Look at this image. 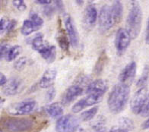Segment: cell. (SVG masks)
<instances>
[{
	"instance_id": "6da1fadb",
	"label": "cell",
	"mask_w": 149,
	"mask_h": 132,
	"mask_svg": "<svg viewBox=\"0 0 149 132\" xmlns=\"http://www.w3.org/2000/svg\"><path fill=\"white\" fill-rule=\"evenodd\" d=\"M130 89L123 84H116L109 94L107 104L109 109L113 114H118L123 110L129 100Z\"/></svg>"
},
{
	"instance_id": "7a4b0ae2",
	"label": "cell",
	"mask_w": 149,
	"mask_h": 132,
	"mask_svg": "<svg viewBox=\"0 0 149 132\" xmlns=\"http://www.w3.org/2000/svg\"><path fill=\"white\" fill-rule=\"evenodd\" d=\"M142 22V11L139 2L132 1L126 18V30L132 39L139 35Z\"/></svg>"
},
{
	"instance_id": "3957f363",
	"label": "cell",
	"mask_w": 149,
	"mask_h": 132,
	"mask_svg": "<svg viewBox=\"0 0 149 132\" xmlns=\"http://www.w3.org/2000/svg\"><path fill=\"white\" fill-rule=\"evenodd\" d=\"M3 126L10 132H28L35 126V122L29 118H8L3 122Z\"/></svg>"
},
{
	"instance_id": "277c9868",
	"label": "cell",
	"mask_w": 149,
	"mask_h": 132,
	"mask_svg": "<svg viewBox=\"0 0 149 132\" xmlns=\"http://www.w3.org/2000/svg\"><path fill=\"white\" fill-rule=\"evenodd\" d=\"M37 103L34 100L28 99L18 103L12 104L8 107L7 111L12 115H24L32 113L36 108Z\"/></svg>"
},
{
	"instance_id": "5b68a950",
	"label": "cell",
	"mask_w": 149,
	"mask_h": 132,
	"mask_svg": "<svg viewBox=\"0 0 149 132\" xmlns=\"http://www.w3.org/2000/svg\"><path fill=\"white\" fill-rule=\"evenodd\" d=\"M98 22H99V31L100 34L107 33L115 24L112 14L111 7L110 6L104 5L101 8L99 14Z\"/></svg>"
},
{
	"instance_id": "8992f818",
	"label": "cell",
	"mask_w": 149,
	"mask_h": 132,
	"mask_svg": "<svg viewBox=\"0 0 149 132\" xmlns=\"http://www.w3.org/2000/svg\"><path fill=\"white\" fill-rule=\"evenodd\" d=\"M79 126V118L73 115H66L57 120L56 131L57 132H74Z\"/></svg>"
},
{
	"instance_id": "52a82bcc",
	"label": "cell",
	"mask_w": 149,
	"mask_h": 132,
	"mask_svg": "<svg viewBox=\"0 0 149 132\" xmlns=\"http://www.w3.org/2000/svg\"><path fill=\"white\" fill-rule=\"evenodd\" d=\"M147 97V89L145 87L139 89L134 94L130 102V108L134 114H141Z\"/></svg>"
},
{
	"instance_id": "ba28073f",
	"label": "cell",
	"mask_w": 149,
	"mask_h": 132,
	"mask_svg": "<svg viewBox=\"0 0 149 132\" xmlns=\"http://www.w3.org/2000/svg\"><path fill=\"white\" fill-rule=\"evenodd\" d=\"M131 37L125 28H120L116 32L115 38V46L116 51L120 55L126 52L131 43Z\"/></svg>"
},
{
	"instance_id": "9c48e42d",
	"label": "cell",
	"mask_w": 149,
	"mask_h": 132,
	"mask_svg": "<svg viewBox=\"0 0 149 132\" xmlns=\"http://www.w3.org/2000/svg\"><path fill=\"white\" fill-rule=\"evenodd\" d=\"M63 20H64V24H65L67 35L69 37L71 45L74 48L78 47L79 44V35L76 29V27L74 24L73 19L72 18L70 15L65 14Z\"/></svg>"
},
{
	"instance_id": "30bf717a",
	"label": "cell",
	"mask_w": 149,
	"mask_h": 132,
	"mask_svg": "<svg viewBox=\"0 0 149 132\" xmlns=\"http://www.w3.org/2000/svg\"><path fill=\"white\" fill-rule=\"evenodd\" d=\"M136 70H137V65L135 62H132L126 65V67L122 70L119 76L120 84L127 85L130 87V85L132 83V81L135 79Z\"/></svg>"
},
{
	"instance_id": "8fae6325",
	"label": "cell",
	"mask_w": 149,
	"mask_h": 132,
	"mask_svg": "<svg viewBox=\"0 0 149 132\" xmlns=\"http://www.w3.org/2000/svg\"><path fill=\"white\" fill-rule=\"evenodd\" d=\"M23 86V81L21 79L18 77H12L7 81L2 91L7 96H14L22 91Z\"/></svg>"
},
{
	"instance_id": "7c38bea8",
	"label": "cell",
	"mask_w": 149,
	"mask_h": 132,
	"mask_svg": "<svg viewBox=\"0 0 149 132\" xmlns=\"http://www.w3.org/2000/svg\"><path fill=\"white\" fill-rule=\"evenodd\" d=\"M84 89L77 84H73L65 91L62 97V104L69 105L83 93Z\"/></svg>"
},
{
	"instance_id": "4fadbf2b",
	"label": "cell",
	"mask_w": 149,
	"mask_h": 132,
	"mask_svg": "<svg viewBox=\"0 0 149 132\" xmlns=\"http://www.w3.org/2000/svg\"><path fill=\"white\" fill-rule=\"evenodd\" d=\"M108 88L107 83L103 79H97L96 81L90 83L87 87L86 93L88 94H98L102 95L105 93Z\"/></svg>"
},
{
	"instance_id": "5bb4252c",
	"label": "cell",
	"mask_w": 149,
	"mask_h": 132,
	"mask_svg": "<svg viewBox=\"0 0 149 132\" xmlns=\"http://www.w3.org/2000/svg\"><path fill=\"white\" fill-rule=\"evenodd\" d=\"M57 71L55 69H48L43 73L40 81H39V86L41 88H50L54 84L56 78Z\"/></svg>"
},
{
	"instance_id": "9a60e30c",
	"label": "cell",
	"mask_w": 149,
	"mask_h": 132,
	"mask_svg": "<svg viewBox=\"0 0 149 132\" xmlns=\"http://www.w3.org/2000/svg\"><path fill=\"white\" fill-rule=\"evenodd\" d=\"M98 17L97 8L92 5H89L84 11V21L88 25L93 26L95 24Z\"/></svg>"
},
{
	"instance_id": "2e32d148",
	"label": "cell",
	"mask_w": 149,
	"mask_h": 132,
	"mask_svg": "<svg viewBox=\"0 0 149 132\" xmlns=\"http://www.w3.org/2000/svg\"><path fill=\"white\" fill-rule=\"evenodd\" d=\"M56 40L58 42L59 46L63 51L66 52V53L69 51L70 41L69 40V37H68L67 34H65V32L63 29H61L60 28L58 30V33L56 34Z\"/></svg>"
},
{
	"instance_id": "e0dca14e",
	"label": "cell",
	"mask_w": 149,
	"mask_h": 132,
	"mask_svg": "<svg viewBox=\"0 0 149 132\" xmlns=\"http://www.w3.org/2000/svg\"><path fill=\"white\" fill-rule=\"evenodd\" d=\"M108 61V57L107 55L106 51L101 52V53L100 54L99 57L97 59V61L96 62L94 68V73L95 75H100L102 73V71H104V68L106 66L107 63Z\"/></svg>"
},
{
	"instance_id": "ac0fdd59",
	"label": "cell",
	"mask_w": 149,
	"mask_h": 132,
	"mask_svg": "<svg viewBox=\"0 0 149 132\" xmlns=\"http://www.w3.org/2000/svg\"><path fill=\"white\" fill-rule=\"evenodd\" d=\"M40 54L47 62L52 63L55 61L56 57V48L55 46H46Z\"/></svg>"
},
{
	"instance_id": "d6986e66",
	"label": "cell",
	"mask_w": 149,
	"mask_h": 132,
	"mask_svg": "<svg viewBox=\"0 0 149 132\" xmlns=\"http://www.w3.org/2000/svg\"><path fill=\"white\" fill-rule=\"evenodd\" d=\"M46 111L51 118H56L63 114V105L59 103H53L46 108Z\"/></svg>"
},
{
	"instance_id": "ffe728a7",
	"label": "cell",
	"mask_w": 149,
	"mask_h": 132,
	"mask_svg": "<svg viewBox=\"0 0 149 132\" xmlns=\"http://www.w3.org/2000/svg\"><path fill=\"white\" fill-rule=\"evenodd\" d=\"M112 14L113 17L114 23L118 24L121 21L123 18V7L120 1H115L113 6H111Z\"/></svg>"
},
{
	"instance_id": "44dd1931",
	"label": "cell",
	"mask_w": 149,
	"mask_h": 132,
	"mask_svg": "<svg viewBox=\"0 0 149 132\" xmlns=\"http://www.w3.org/2000/svg\"><path fill=\"white\" fill-rule=\"evenodd\" d=\"M38 30H39V28H37V26L33 24L31 20L28 19L25 20L23 22L22 29H21V32H22V34L23 35L28 36L30 35V34H31L33 32L37 31Z\"/></svg>"
},
{
	"instance_id": "7402d4cb",
	"label": "cell",
	"mask_w": 149,
	"mask_h": 132,
	"mask_svg": "<svg viewBox=\"0 0 149 132\" xmlns=\"http://www.w3.org/2000/svg\"><path fill=\"white\" fill-rule=\"evenodd\" d=\"M31 46L33 49L35 51L40 53L44 48L46 45L43 43V36L42 34H38L33 38L31 41Z\"/></svg>"
},
{
	"instance_id": "603a6c76",
	"label": "cell",
	"mask_w": 149,
	"mask_h": 132,
	"mask_svg": "<svg viewBox=\"0 0 149 132\" xmlns=\"http://www.w3.org/2000/svg\"><path fill=\"white\" fill-rule=\"evenodd\" d=\"M102 95L91 93V94L88 95L86 97L83 98V100H84L85 107H88L91 106H94V105L97 104V103H100V101H101V100H102Z\"/></svg>"
},
{
	"instance_id": "cb8c5ba5",
	"label": "cell",
	"mask_w": 149,
	"mask_h": 132,
	"mask_svg": "<svg viewBox=\"0 0 149 132\" xmlns=\"http://www.w3.org/2000/svg\"><path fill=\"white\" fill-rule=\"evenodd\" d=\"M98 109H99V108L97 106H95L93 107V108H91L88 110L84 111V113L81 114V119L83 122H88V121L92 120V119H94V117L96 116Z\"/></svg>"
},
{
	"instance_id": "d4e9b609",
	"label": "cell",
	"mask_w": 149,
	"mask_h": 132,
	"mask_svg": "<svg viewBox=\"0 0 149 132\" xmlns=\"http://www.w3.org/2000/svg\"><path fill=\"white\" fill-rule=\"evenodd\" d=\"M105 124H106V118L103 116H99L91 123V128L93 131H105Z\"/></svg>"
},
{
	"instance_id": "484cf974",
	"label": "cell",
	"mask_w": 149,
	"mask_h": 132,
	"mask_svg": "<svg viewBox=\"0 0 149 132\" xmlns=\"http://www.w3.org/2000/svg\"><path fill=\"white\" fill-rule=\"evenodd\" d=\"M22 52V48L21 46L15 45L14 46L11 47L9 49V51H8L7 58H6L7 61L11 62L15 60V59L18 57L20 54H21Z\"/></svg>"
},
{
	"instance_id": "4316f807",
	"label": "cell",
	"mask_w": 149,
	"mask_h": 132,
	"mask_svg": "<svg viewBox=\"0 0 149 132\" xmlns=\"http://www.w3.org/2000/svg\"><path fill=\"white\" fill-rule=\"evenodd\" d=\"M149 77V65H145V68H144V71L142 72V75L140 77V78L139 79L137 84H136V86L139 88L141 87H145V84H147V81L148 80Z\"/></svg>"
},
{
	"instance_id": "83f0119b",
	"label": "cell",
	"mask_w": 149,
	"mask_h": 132,
	"mask_svg": "<svg viewBox=\"0 0 149 132\" xmlns=\"http://www.w3.org/2000/svg\"><path fill=\"white\" fill-rule=\"evenodd\" d=\"M119 127L129 131L134 128V123L130 118H121L120 120V126Z\"/></svg>"
},
{
	"instance_id": "f1b7e54d",
	"label": "cell",
	"mask_w": 149,
	"mask_h": 132,
	"mask_svg": "<svg viewBox=\"0 0 149 132\" xmlns=\"http://www.w3.org/2000/svg\"><path fill=\"white\" fill-rule=\"evenodd\" d=\"M29 19L31 20V21L33 24H35L39 29L43 25V23H44V22H43V20L42 19L41 17H40L37 13H34V12L31 13Z\"/></svg>"
},
{
	"instance_id": "f546056e",
	"label": "cell",
	"mask_w": 149,
	"mask_h": 132,
	"mask_svg": "<svg viewBox=\"0 0 149 132\" xmlns=\"http://www.w3.org/2000/svg\"><path fill=\"white\" fill-rule=\"evenodd\" d=\"M27 64V58L26 57H21L16 60L14 64V68L17 70V71H22L24 69Z\"/></svg>"
},
{
	"instance_id": "4dcf8cb0",
	"label": "cell",
	"mask_w": 149,
	"mask_h": 132,
	"mask_svg": "<svg viewBox=\"0 0 149 132\" xmlns=\"http://www.w3.org/2000/svg\"><path fill=\"white\" fill-rule=\"evenodd\" d=\"M10 47L8 44H0V59H3L5 58H7L8 51H9Z\"/></svg>"
},
{
	"instance_id": "1f68e13d",
	"label": "cell",
	"mask_w": 149,
	"mask_h": 132,
	"mask_svg": "<svg viewBox=\"0 0 149 132\" xmlns=\"http://www.w3.org/2000/svg\"><path fill=\"white\" fill-rule=\"evenodd\" d=\"M84 108H85V105H84L83 99H81V100L78 101V102L73 106V107L72 108V111L74 113H80L81 111L83 110Z\"/></svg>"
},
{
	"instance_id": "d6a6232c",
	"label": "cell",
	"mask_w": 149,
	"mask_h": 132,
	"mask_svg": "<svg viewBox=\"0 0 149 132\" xmlns=\"http://www.w3.org/2000/svg\"><path fill=\"white\" fill-rule=\"evenodd\" d=\"M9 21H10L8 20V18L6 17H2L0 18V34L7 30Z\"/></svg>"
},
{
	"instance_id": "836d02e7",
	"label": "cell",
	"mask_w": 149,
	"mask_h": 132,
	"mask_svg": "<svg viewBox=\"0 0 149 132\" xmlns=\"http://www.w3.org/2000/svg\"><path fill=\"white\" fill-rule=\"evenodd\" d=\"M12 4L17 9L22 11V12L26 10L27 8V6L23 0H14V1H12Z\"/></svg>"
},
{
	"instance_id": "e575fe53",
	"label": "cell",
	"mask_w": 149,
	"mask_h": 132,
	"mask_svg": "<svg viewBox=\"0 0 149 132\" xmlns=\"http://www.w3.org/2000/svg\"><path fill=\"white\" fill-rule=\"evenodd\" d=\"M55 7H53L52 6H45V7L43 8V14L45 15L47 17H51L53 16V15L54 14V12H55Z\"/></svg>"
},
{
	"instance_id": "d590c367",
	"label": "cell",
	"mask_w": 149,
	"mask_h": 132,
	"mask_svg": "<svg viewBox=\"0 0 149 132\" xmlns=\"http://www.w3.org/2000/svg\"><path fill=\"white\" fill-rule=\"evenodd\" d=\"M141 115L143 117H148L149 116V94L148 95L145 103L144 105V107L141 110Z\"/></svg>"
},
{
	"instance_id": "8d00e7d4",
	"label": "cell",
	"mask_w": 149,
	"mask_h": 132,
	"mask_svg": "<svg viewBox=\"0 0 149 132\" xmlns=\"http://www.w3.org/2000/svg\"><path fill=\"white\" fill-rule=\"evenodd\" d=\"M56 89L54 87H50L49 90L47 91V94H46V99H47V101H51L53 100L54 97L56 96Z\"/></svg>"
},
{
	"instance_id": "74e56055",
	"label": "cell",
	"mask_w": 149,
	"mask_h": 132,
	"mask_svg": "<svg viewBox=\"0 0 149 132\" xmlns=\"http://www.w3.org/2000/svg\"><path fill=\"white\" fill-rule=\"evenodd\" d=\"M16 25H17V21H16L15 20H11L9 21V24H8V28H7V30H6V31L8 32V33L12 31L16 27Z\"/></svg>"
},
{
	"instance_id": "f35d334b",
	"label": "cell",
	"mask_w": 149,
	"mask_h": 132,
	"mask_svg": "<svg viewBox=\"0 0 149 132\" xmlns=\"http://www.w3.org/2000/svg\"><path fill=\"white\" fill-rule=\"evenodd\" d=\"M55 8L57 9L59 12H64V10H65V8H64V5H63V2L62 1H55Z\"/></svg>"
},
{
	"instance_id": "ab89813d",
	"label": "cell",
	"mask_w": 149,
	"mask_h": 132,
	"mask_svg": "<svg viewBox=\"0 0 149 132\" xmlns=\"http://www.w3.org/2000/svg\"><path fill=\"white\" fill-rule=\"evenodd\" d=\"M7 82V78H6V75L2 72H0V87L4 86Z\"/></svg>"
},
{
	"instance_id": "60d3db41",
	"label": "cell",
	"mask_w": 149,
	"mask_h": 132,
	"mask_svg": "<svg viewBox=\"0 0 149 132\" xmlns=\"http://www.w3.org/2000/svg\"><path fill=\"white\" fill-rule=\"evenodd\" d=\"M145 43L149 45V18L148 19L146 31H145Z\"/></svg>"
},
{
	"instance_id": "b9f144b4",
	"label": "cell",
	"mask_w": 149,
	"mask_h": 132,
	"mask_svg": "<svg viewBox=\"0 0 149 132\" xmlns=\"http://www.w3.org/2000/svg\"><path fill=\"white\" fill-rule=\"evenodd\" d=\"M52 1L50 0H36L35 3L40 5H43V6H48L51 4Z\"/></svg>"
},
{
	"instance_id": "7bdbcfd3",
	"label": "cell",
	"mask_w": 149,
	"mask_h": 132,
	"mask_svg": "<svg viewBox=\"0 0 149 132\" xmlns=\"http://www.w3.org/2000/svg\"><path fill=\"white\" fill-rule=\"evenodd\" d=\"M109 132H130L128 131L124 130L123 128H121L120 127H114Z\"/></svg>"
},
{
	"instance_id": "ee69618b",
	"label": "cell",
	"mask_w": 149,
	"mask_h": 132,
	"mask_svg": "<svg viewBox=\"0 0 149 132\" xmlns=\"http://www.w3.org/2000/svg\"><path fill=\"white\" fill-rule=\"evenodd\" d=\"M141 128L142 129H148L149 128V118H148L147 120L144 122L143 124H141Z\"/></svg>"
},
{
	"instance_id": "f6af8a7d",
	"label": "cell",
	"mask_w": 149,
	"mask_h": 132,
	"mask_svg": "<svg viewBox=\"0 0 149 132\" xmlns=\"http://www.w3.org/2000/svg\"><path fill=\"white\" fill-rule=\"evenodd\" d=\"M74 132H86V131H84V129H82V128H80L79 127V128H77L76 130L74 131Z\"/></svg>"
},
{
	"instance_id": "bcb514c9",
	"label": "cell",
	"mask_w": 149,
	"mask_h": 132,
	"mask_svg": "<svg viewBox=\"0 0 149 132\" xmlns=\"http://www.w3.org/2000/svg\"><path fill=\"white\" fill-rule=\"evenodd\" d=\"M75 2H76L79 6H81V5L84 3V1H83V0H81V1H80V0H77V1H75Z\"/></svg>"
},
{
	"instance_id": "7dc6e473",
	"label": "cell",
	"mask_w": 149,
	"mask_h": 132,
	"mask_svg": "<svg viewBox=\"0 0 149 132\" xmlns=\"http://www.w3.org/2000/svg\"><path fill=\"white\" fill-rule=\"evenodd\" d=\"M5 103V100L4 99H2L0 97V108L2 106V105H3V103Z\"/></svg>"
},
{
	"instance_id": "c3c4849f",
	"label": "cell",
	"mask_w": 149,
	"mask_h": 132,
	"mask_svg": "<svg viewBox=\"0 0 149 132\" xmlns=\"http://www.w3.org/2000/svg\"><path fill=\"white\" fill-rule=\"evenodd\" d=\"M93 132H105V131H95Z\"/></svg>"
},
{
	"instance_id": "681fc988",
	"label": "cell",
	"mask_w": 149,
	"mask_h": 132,
	"mask_svg": "<svg viewBox=\"0 0 149 132\" xmlns=\"http://www.w3.org/2000/svg\"><path fill=\"white\" fill-rule=\"evenodd\" d=\"M0 132H3V131H2L1 130V129H0Z\"/></svg>"
}]
</instances>
